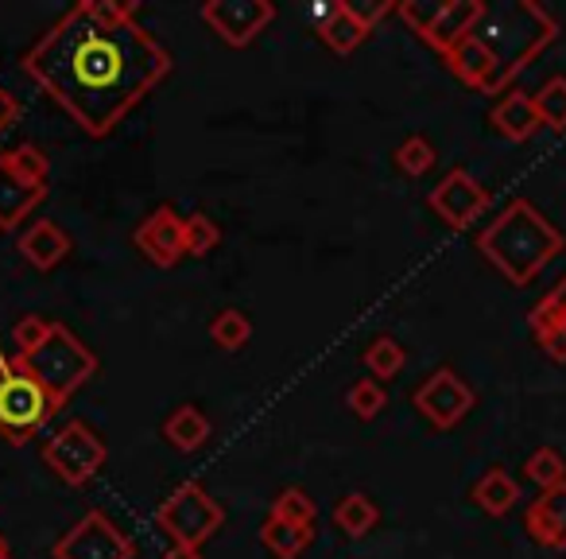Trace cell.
Instances as JSON below:
<instances>
[{
	"mask_svg": "<svg viewBox=\"0 0 566 559\" xmlns=\"http://www.w3.org/2000/svg\"><path fill=\"white\" fill-rule=\"evenodd\" d=\"M20 66L82 133L102 141L171 74V51L136 20L102 24L82 0L24 51Z\"/></svg>",
	"mask_w": 566,
	"mask_h": 559,
	"instance_id": "1",
	"label": "cell"
},
{
	"mask_svg": "<svg viewBox=\"0 0 566 559\" xmlns=\"http://www.w3.org/2000/svg\"><path fill=\"white\" fill-rule=\"evenodd\" d=\"M478 249L504 280L524 288L566 249V241L539 206H532L527 198H512L478 234Z\"/></svg>",
	"mask_w": 566,
	"mask_h": 559,
	"instance_id": "2",
	"label": "cell"
},
{
	"mask_svg": "<svg viewBox=\"0 0 566 559\" xmlns=\"http://www.w3.org/2000/svg\"><path fill=\"white\" fill-rule=\"evenodd\" d=\"M493 32L496 35H478L496 59V94H509V82L558 35V20L535 0H516L512 9L493 17Z\"/></svg>",
	"mask_w": 566,
	"mask_h": 559,
	"instance_id": "3",
	"label": "cell"
},
{
	"mask_svg": "<svg viewBox=\"0 0 566 559\" xmlns=\"http://www.w3.org/2000/svg\"><path fill=\"white\" fill-rule=\"evenodd\" d=\"M59 401L17 362L0 350V439L24 447L59 416Z\"/></svg>",
	"mask_w": 566,
	"mask_h": 559,
	"instance_id": "4",
	"label": "cell"
},
{
	"mask_svg": "<svg viewBox=\"0 0 566 559\" xmlns=\"http://www.w3.org/2000/svg\"><path fill=\"white\" fill-rule=\"evenodd\" d=\"M12 358H17V362L24 365L51 396H55L59 408H66V401H71V396L102 370L94 350L63 323H55V331L48 334V342H43L40 350H32V354H24V358L20 354H12Z\"/></svg>",
	"mask_w": 566,
	"mask_h": 559,
	"instance_id": "5",
	"label": "cell"
},
{
	"mask_svg": "<svg viewBox=\"0 0 566 559\" xmlns=\"http://www.w3.org/2000/svg\"><path fill=\"white\" fill-rule=\"evenodd\" d=\"M221 525H226V509L202 482L175 486L156 509V528L179 548H202Z\"/></svg>",
	"mask_w": 566,
	"mask_h": 559,
	"instance_id": "6",
	"label": "cell"
},
{
	"mask_svg": "<svg viewBox=\"0 0 566 559\" xmlns=\"http://www.w3.org/2000/svg\"><path fill=\"white\" fill-rule=\"evenodd\" d=\"M105 458H109V447H105V439L86 420H66V424L59 427L55 435H48V443H43V463H48V470L74 489L90 486L94 474L105 466Z\"/></svg>",
	"mask_w": 566,
	"mask_h": 559,
	"instance_id": "7",
	"label": "cell"
},
{
	"mask_svg": "<svg viewBox=\"0 0 566 559\" xmlns=\"http://www.w3.org/2000/svg\"><path fill=\"white\" fill-rule=\"evenodd\" d=\"M51 559H136V540L102 509H90L78 525L59 536Z\"/></svg>",
	"mask_w": 566,
	"mask_h": 559,
	"instance_id": "8",
	"label": "cell"
},
{
	"mask_svg": "<svg viewBox=\"0 0 566 559\" xmlns=\"http://www.w3.org/2000/svg\"><path fill=\"white\" fill-rule=\"evenodd\" d=\"M411 404H416L419 416H423L431 427H439V432H450V427H458L473 412V404H478V393L465 385L458 370H450V365H439L431 377H423L416 385V393H411Z\"/></svg>",
	"mask_w": 566,
	"mask_h": 559,
	"instance_id": "9",
	"label": "cell"
},
{
	"mask_svg": "<svg viewBox=\"0 0 566 559\" xmlns=\"http://www.w3.org/2000/svg\"><path fill=\"white\" fill-rule=\"evenodd\" d=\"M198 17L229 48H249L275 20V4L272 0H206L202 9H198Z\"/></svg>",
	"mask_w": 566,
	"mask_h": 559,
	"instance_id": "10",
	"label": "cell"
},
{
	"mask_svg": "<svg viewBox=\"0 0 566 559\" xmlns=\"http://www.w3.org/2000/svg\"><path fill=\"white\" fill-rule=\"evenodd\" d=\"M427 206H431L450 229H465L473 218H481V214L489 210V187L481 179H473L465 167H454V172H447L431 187Z\"/></svg>",
	"mask_w": 566,
	"mask_h": 559,
	"instance_id": "11",
	"label": "cell"
},
{
	"mask_svg": "<svg viewBox=\"0 0 566 559\" xmlns=\"http://www.w3.org/2000/svg\"><path fill=\"white\" fill-rule=\"evenodd\" d=\"M136 249L151 260L156 268H175L187 257V218L171 203H159L133 234Z\"/></svg>",
	"mask_w": 566,
	"mask_h": 559,
	"instance_id": "12",
	"label": "cell"
},
{
	"mask_svg": "<svg viewBox=\"0 0 566 559\" xmlns=\"http://www.w3.org/2000/svg\"><path fill=\"white\" fill-rule=\"evenodd\" d=\"M43 195H48V179L28 172L17 152H4L0 156V229L12 234L43 203Z\"/></svg>",
	"mask_w": 566,
	"mask_h": 559,
	"instance_id": "13",
	"label": "cell"
},
{
	"mask_svg": "<svg viewBox=\"0 0 566 559\" xmlns=\"http://www.w3.org/2000/svg\"><path fill=\"white\" fill-rule=\"evenodd\" d=\"M527 327H532L543 354L555 358V362H566V272L558 276L555 288L539 303H532Z\"/></svg>",
	"mask_w": 566,
	"mask_h": 559,
	"instance_id": "14",
	"label": "cell"
},
{
	"mask_svg": "<svg viewBox=\"0 0 566 559\" xmlns=\"http://www.w3.org/2000/svg\"><path fill=\"white\" fill-rule=\"evenodd\" d=\"M307 17H311V24H315L318 40H323L334 55H349V51H357L369 40V28L354 17V9H349L346 0H338V4H311Z\"/></svg>",
	"mask_w": 566,
	"mask_h": 559,
	"instance_id": "15",
	"label": "cell"
},
{
	"mask_svg": "<svg viewBox=\"0 0 566 559\" xmlns=\"http://www.w3.org/2000/svg\"><path fill=\"white\" fill-rule=\"evenodd\" d=\"M524 528L543 548H551V551L566 548V482L563 486L539 489V497H535L524 513Z\"/></svg>",
	"mask_w": 566,
	"mask_h": 559,
	"instance_id": "16",
	"label": "cell"
},
{
	"mask_svg": "<svg viewBox=\"0 0 566 559\" xmlns=\"http://www.w3.org/2000/svg\"><path fill=\"white\" fill-rule=\"evenodd\" d=\"M485 12H489L485 0H447V4H439V17L431 20L423 40L431 43L439 55H447L454 43H462L470 32H478Z\"/></svg>",
	"mask_w": 566,
	"mask_h": 559,
	"instance_id": "17",
	"label": "cell"
},
{
	"mask_svg": "<svg viewBox=\"0 0 566 559\" xmlns=\"http://www.w3.org/2000/svg\"><path fill=\"white\" fill-rule=\"evenodd\" d=\"M20 257L28 260L32 268H40V272H51V268H59L66 257H71V234H66L59 221H51V218H40V221H32L28 226V234L20 237Z\"/></svg>",
	"mask_w": 566,
	"mask_h": 559,
	"instance_id": "18",
	"label": "cell"
},
{
	"mask_svg": "<svg viewBox=\"0 0 566 559\" xmlns=\"http://www.w3.org/2000/svg\"><path fill=\"white\" fill-rule=\"evenodd\" d=\"M489 125L504 136V141H527L535 128L543 125L539 110H535V94L527 90H509V94L496 97V105L489 110Z\"/></svg>",
	"mask_w": 566,
	"mask_h": 559,
	"instance_id": "19",
	"label": "cell"
},
{
	"mask_svg": "<svg viewBox=\"0 0 566 559\" xmlns=\"http://www.w3.org/2000/svg\"><path fill=\"white\" fill-rule=\"evenodd\" d=\"M159 435H164L175 451H182V455H195V451L206 447V439H210V420H206V412L198 408V404H179V408L164 420Z\"/></svg>",
	"mask_w": 566,
	"mask_h": 559,
	"instance_id": "20",
	"label": "cell"
},
{
	"mask_svg": "<svg viewBox=\"0 0 566 559\" xmlns=\"http://www.w3.org/2000/svg\"><path fill=\"white\" fill-rule=\"evenodd\" d=\"M470 497L481 513H489V517H504V513L520 501V482L512 478L504 466H489V470L473 482Z\"/></svg>",
	"mask_w": 566,
	"mask_h": 559,
	"instance_id": "21",
	"label": "cell"
},
{
	"mask_svg": "<svg viewBox=\"0 0 566 559\" xmlns=\"http://www.w3.org/2000/svg\"><path fill=\"white\" fill-rule=\"evenodd\" d=\"M377 525H380L377 501H373L369 494H361V489H354V494H346L334 505V528H338L342 536H349V540H361V536H369Z\"/></svg>",
	"mask_w": 566,
	"mask_h": 559,
	"instance_id": "22",
	"label": "cell"
},
{
	"mask_svg": "<svg viewBox=\"0 0 566 559\" xmlns=\"http://www.w3.org/2000/svg\"><path fill=\"white\" fill-rule=\"evenodd\" d=\"M311 540H315V528L287 525V520H275V517H268L264 525H260V544H264L275 559L303 556V551L311 548Z\"/></svg>",
	"mask_w": 566,
	"mask_h": 559,
	"instance_id": "23",
	"label": "cell"
},
{
	"mask_svg": "<svg viewBox=\"0 0 566 559\" xmlns=\"http://www.w3.org/2000/svg\"><path fill=\"white\" fill-rule=\"evenodd\" d=\"M361 362H365V370H369V377L385 385V381L400 377V370L408 365V350H403L392 334H380V339H373L369 346H365Z\"/></svg>",
	"mask_w": 566,
	"mask_h": 559,
	"instance_id": "24",
	"label": "cell"
},
{
	"mask_svg": "<svg viewBox=\"0 0 566 559\" xmlns=\"http://www.w3.org/2000/svg\"><path fill=\"white\" fill-rule=\"evenodd\" d=\"M268 517L287 520V525H300V528H315V520H318V505H315V497H311L307 489L287 486V489H280V494H275L272 513H268Z\"/></svg>",
	"mask_w": 566,
	"mask_h": 559,
	"instance_id": "25",
	"label": "cell"
},
{
	"mask_svg": "<svg viewBox=\"0 0 566 559\" xmlns=\"http://www.w3.org/2000/svg\"><path fill=\"white\" fill-rule=\"evenodd\" d=\"M210 339H213V346H221V350L249 346V339H252L249 315H244V311H237V308L218 311V315L210 319Z\"/></svg>",
	"mask_w": 566,
	"mask_h": 559,
	"instance_id": "26",
	"label": "cell"
},
{
	"mask_svg": "<svg viewBox=\"0 0 566 559\" xmlns=\"http://www.w3.org/2000/svg\"><path fill=\"white\" fill-rule=\"evenodd\" d=\"M396 167H400L403 175H411V179H419V175H427L434 167V159H439V152H434V144L427 141L423 133H411L403 144H396L392 152Z\"/></svg>",
	"mask_w": 566,
	"mask_h": 559,
	"instance_id": "27",
	"label": "cell"
},
{
	"mask_svg": "<svg viewBox=\"0 0 566 559\" xmlns=\"http://www.w3.org/2000/svg\"><path fill=\"white\" fill-rule=\"evenodd\" d=\"M535 110H539V121L547 128H566V74H551L539 90H535Z\"/></svg>",
	"mask_w": 566,
	"mask_h": 559,
	"instance_id": "28",
	"label": "cell"
},
{
	"mask_svg": "<svg viewBox=\"0 0 566 559\" xmlns=\"http://www.w3.org/2000/svg\"><path fill=\"white\" fill-rule=\"evenodd\" d=\"M524 474H527V478H532L539 489L563 486V482H566V458L558 455L555 447H539V451H532V455H527Z\"/></svg>",
	"mask_w": 566,
	"mask_h": 559,
	"instance_id": "29",
	"label": "cell"
},
{
	"mask_svg": "<svg viewBox=\"0 0 566 559\" xmlns=\"http://www.w3.org/2000/svg\"><path fill=\"white\" fill-rule=\"evenodd\" d=\"M346 404H349V412H354L357 420H377L380 412H385V404H388V393H385V385H380V381L361 377V381H354V385L346 389Z\"/></svg>",
	"mask_w": 566,
	"mask_h": 559,
	"instance_id": "30",
	"label": "cell"
},
{
	"mask_svg": "<svg viewBox=\"0 0 566 559\" xmlns=\"http://www.w3.org/2000/svg\"><path fill=\"white\" fill-rule=\"evenodd\" d=\"M221 245V226L210 214H187V257H210Z\"/></svg>",
	"mask_w": 566,
	"mask_h": 559,
	"instance_id": "31",
	"label": "cell"
},
{
	"mask_svg": "<svg viewBox=\"0 0 566 559\" xmlns=\"http://www.w3.org/2000/svg\"><path fill=\"white\" fill-rule=\"evenodd\" d=\"M51 331H55V323H51V319L28 315V319H20V323L12 327V346H17V354L24 358V354H32V350H40L43 342H48Z\"/></svg>",
	"mask_w": 566,
	"mask_h": 559,
	"instance_id": "32",
	"label": "cell"
},
{
	"mask_svg": "<svg viewBox=\"0 0 566 559\" xmlns=\"http://www.w3.org/2000/svg\"><path fill=\"white\" fill-rule=\"evenodd\" d=\"M396 12H400L403 24L423 40L427 28H431V20L439 17V0H403V4H396Z\"/></svg>",
	"mask_w": 566,
	"mask_h": 559,
	"instance_id": "33",
	"label": "cell"
},
{
	"mask_svg": "<svg viewBox=\"0 0 566 559\" xmlns=\"http://www.w3.org/2000/svg\"><path fill=\"white\" fill-rule=\"evenodd\" d=\"M17 117H20V102L9 94V90L0 86V136H4L12 125H17Z\"/></svg>",
	"mask_w": 566,
	"mask_h": 559,
	"instance_id": "34",
	"label": "cell"
},
{
	"mask_svg": "<svg viewBox=\"0 0 566 559\" xmlns=\"http://www.w3.org/2000/svg\"><path fill=\"white\" fill-rule=\"evenodd\" d=\"M164 559H202V548H179V544H171L164 551Z\"/></svg>",
	"mask_w": 566,
	"mask_h": 559,
	"instance_id": "35",
	"label": "cell"
},
{
	"mask_svg": "<svg viewBox=\"0 0 566 559\" xmlns=\"http://www.w3.org/2000/svg\"><path fill=\"white\" fill-rule=\"evenodd\" d=\"M0 559H12V548H9V540L0 536Z\"/></svg>",
	"mask_w": 566,
	"mask_h": 559,
	"instance_id": "36",
	"label": "cell"
}]
</instances>
